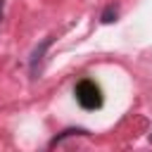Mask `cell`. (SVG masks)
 Listing matches in <instances>:
<instances>
[{
  "label": "cell",
  "instance_id": "277c9868",
  "mask_svg": "<svg viewBox=\"0 0 152 152\" xmlns=\"http://www.w3.org/2000/svg\"><path fill=\"white\" fill-rule=\"evenodd\" d=\"M100 19H102V24H112V21L116 19V7H114V5H107Z\"/></svg>",
  "mask_w": 152,
  "mask_h": 152
},
{
  "label": "cell",
  "instance_id": "3957f363",
  "mask_svg": "<svg viewBox=\"0 0 152 152\" xmlns=\"http://www.w3.org/2000/svg\"><path fill=\"white\" fill-rule=\"evenodd\" d=\"M69 135H88V131H83V128H66L62 135H57V138H52V142H50V147H55V145H59L64 138H69Z\"/></svg>",
  "mask_w": 152,
  "mask_h": 152
},
{
  "label": "cell",
  "instance_id": "6da1fadb",
  "mask_svg": "<svg viewBox=\"0 0 152 152\" xmlns=\"http://www.w3.org/2000/svg\"><path fill=\"white\" fill-rule=\"evenodd\" d=\"M74 93H76V100H78V104H81L83 109H97V107L102 104V93H100V88L95 86V81H90V78L78 81Z\"/></svg>",
  "mask_w": 152,
  "mask_h": 152
},
{
  "label": "cell",
  "instance_id": "8992f818",
  "mask_svg": "<svg viewBox=\"0 0 152 152\" xmlns=\"http://www.w3.org/2000/svg\"><path fill=\"white\" fill-rule=\"evenodd\" d=\"M150 142H152V133H150Z\"/></svg>",
  "mask_w": 152,
  "mask_h": 152
},
{
  "label": "cell",
  "instance_id": "5b68a950",
  "mask_svg": "<svg viewBox=\"0 0 152 152\" xmlns=\"http://www.w3.org/2000/svg\"><path fill=\"white\" fill-rule=\"evenodd\" d=\"M2 10H5V0H0V19H2Z\"/></svg>",
  "mask_w": 152,
  "mask_h": 152
},
{
  "label": "cell",
  "instance_id": "7a4b0ae2",
  "mask_svg": "<svg viewBox=\"0 0 152 152\" xmlns=\"http://www.w3.org/2000/svg\"><path fill=\"white\" fill-rule=\"evenodd\" d=\"M52 45V36H48L36 50H33V55H31V62H28V66H31V76L36 78L38 76V71H40V62H43V55H45V50Z\"/></svg>",
  "mask_w": 152,
  "mask_h": 152
}]
</instances>
